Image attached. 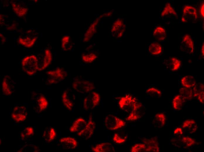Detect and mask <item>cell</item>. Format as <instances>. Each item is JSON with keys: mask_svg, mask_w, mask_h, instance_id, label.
Instances as JSON below:
<instances>
[{"mask_svg": "<svg viewBox=\"0 0 204 152\" xmlns=\"http://www.w3.org/2000/svg\"><path fill=\"white\" fill-rule=\"evenodd\" d=\"M118 104L121 109L129 113L140 111L143 106L142 103L135 96L130 94H126L120 97Z\"/></svg>", "mask_w": 204, "mask_h": 152, "instance_id": "cell-1", "label": "cell"}, {"mask_svg": "<svg viewBox=\"0 0 204 152\" xmlns=\"http://www.w3.org/2000/svg\"><path fill=\"white\" fill-rule=\"evenodd\" d=\"M22 70L30 76L34 75L38 71V60L36 56H27L22 60L21 63Z\"/></svg>", "mask_w": 204, "mask_h": 152, "instance_id": "cell-2", "label": "cell"}, {"mask_svg": "<svg viewBox=\"0 0 204 152\" xmlns=\"http://www.w3.org/2000/svg\"><path fill=\"white\" fill-rule=\"evenodd\" d=\"M28 114V110L26 106L18 104L14 105L10 113L11 119L16 123H22L25 120Z\"/></svg>", "mask_w": 204, "mask_h": 152, "instance_id": "cell-3", "label": "cell"}, {"mask_svg": "<svg viewBox=\"0 0 204 152\" xmlns=\"http://www.w3.org/2000/svg\"><path fill=\"white\" fill-rule=\"evenodd\" d=\"M125 125L124 121L113 114H108L104 120V126L110 130H116L124 127Z\"/></svg>", "mask_w": 204, "mask_h": 152, "instance_id": "cell-4", "label": "cell"}, {"mask_svg": "<svg viewBox=\"0 0 204 152\" xmlns=\"http://www.w3.org/2000/svg\"><path fill=\"white\" fill-rule=\"evenodd\" d=\"M33 109L38 113H42L47 108L48 102L46 97L40 93H35L33 95Z\"/></svg>", "mask_w": 204, "mask_h": 152, "instance_id": "cell-5", "label": "cell"}, {"mask_svg": "<svg viewBox=\"0 0 204 152\" xmlns=\"http://www.w3.org/2000/svg\"><path fill=\"white\" fill-rule=\"evenodd\" d=\"M48 78V84H55L63 80L67 76V73L64 69L58 68L55 70L48 71L46 72Z\"/></svg>", "mask_w": 204, "mask_h": 152, "instance_id": "cell-6", "label": "cell"}, {"mask_svg": "<svg viewBox=\"0 0 204 152\" xmlns=\"http://www.w3.org/2000/svg\"><path fill=\"white\" fill-rule=\"evenodd\" d=\"M38 60V71H42L46 68L50 64L52 59V54L48 49L36 56Z\"/></svg>", "mask_w": 204, "mask_h": 152, "instance_id": "cell-7", "label": "cell"}, {"mask_svg": "<svg viewBox=\"0 0 204 152\" xmlns=\"http://www.w3.org/2000/svg\"><path fill=\"white\" fill-rule=\"evenodd\" d=\"M100 100V94L96 91H91L84 99V108L86 110L93 109L99 104Z\"/></svg>", "mask_w": 204, "mask_h": 152, "instance_id": "cell-8", "label": "cell"}, {"mask_svg": "<svg viewBox=\"0 0 204 152\" xmlns=\"http://www.w3.org/2000/svg\"><path fill=\"white\" fill-rule=\"evenodd\" d=\"M72 87L77 91L83 93L90 92L95 88L93 82L84 80H75L72 84Z\"/></svg>", "mask_w": 204, "mask_h": 152, "instance_id": "cell-9", "label": "cell"}, {"mask_svg": "<svg viewBox=\"0 0 204 152\" xmlns=\"http://www.w3.org/2000/svg\"><path fill=\"white\" fill-rule=\"evenodd\" d=\"M62 103L69 110L73 108L76 100L74 93L70 89L65 90L62 95Z\"/></svg>", "mask_w": 204, "mask_h": 152, "instance_id": "cell-10", "label": "cell"}, {"mask_svg": "<svg viewBox=\"0 0 204 152\" xmlns=\"http://www.w3.org/2000/svg\"><path fill=\"white\" fill-rule=\"evenodd\" d=\"M15 84L11 78L6 75L2 79L1 89L3 94L6 96L11 95L14 92Z\"/></svg>", "mask_w": 204, "mask_h": 152, "instance_id": "cell-11", "label": "cell"}, {"mask_svg": "<svg viewBox=\"0 0 204 152\" xmlns=\"http://www.w3.org/2000/svg\"><path fill=\"white\" fill-rule=\"evenodd\" d=\"M96 127L95 122L90 116L88 122L85 127L80 132L77 133L78 136L85 138H89L92 135Z\"/></svg>", "mask_w": 204, "mask_h": 152, "instance_id": "cell-12", "label": "cell"}, {"mask_svg": "<svg viewBox=\"0 0 204 152\" xmlns=\"http://www.w3.org/2000/svg\"><path fill=\"white\" fill-rule=\"evenodd\" d=\"M194 44L191 36L185 35L181 40L180 48L181 51L187 53H193L194 50Z\"/></svg>", "mask_w": 204, "mask_h": 152, "instance_id": "cell-13", "label": "cell"}, {"mask_svg": "<svg viewBox=\"0 0 204 152\" xmlns=\"http://www.w3.org/2000/svg\"><path fill=\"white\" fill-rule=\"evenodd\" d=\"M37 39V37L30 31L29 32V34H26L19 36L18 42L23 46L27 48H30L34 45Z\"/></svg>", "mask_w": 204, "mask_h": 152, "instance_id": "cell-14", "label": "cell"}, {"mask_svg": "<svg viewBox=\"0 0 204 152\" xmlns=\"http://www.w3.org/2000/svg\"><path fill=\"white\" fill-rule=\"evenodd\" d=\"M164 64L166 70L171 71H175L180 68L181 62L176 58L171 57L164 60Z\"/></svg>", "mask_w": 204, "mask_h": 152, "instance_id": "cell-15", "label": "cell"}, {"mask_svg": "<svg viewBox=\"0 0 204 152\" xmlns=\"http://www.w3.org/2000/svg\"><path fill=\"white\" fill-rule=\"evenodd\" d=\"M125 27L123 20L118 18L113 24L111 32L117 37L120 38L123 36Z\"/></svg>", "mask_w": 204, "mask_h": 152, "instance_id": "cell-16", "label": "cell"}, {"mask_svg": "<svg viewBox=\"0 0 204 152\" xmlns=\"http://www.w3.org/2000/svg\"><path fill=\"white\" fill-rule=\"evenodd\" d=\"M183 16L186 22L187 20H195L198 18L197 10L194 7L188 5L184 6L183 10Z\"/></svg>", "mask_w": 204, "mask_h": 152, "instance_id": "cell-17", "label": "cell"}, {"mask_svg": "<svg viewBox=\"0 0 204 152\" xmlns=\"http://www.w3.org/2000/svg\"><path fill=\"white\" fill-rule=\"evenodd\" d=\"M59 142L63 148L67 149H74L77 146L78 144L77 141L75 139L69 137L61 138L59 140Z\"/></svg>", "mask_w": 204, "mask_h": 152, "instance_id": "cell-18", "label": "cell"}, {"mask_svg": "<svg viewBox=\"0 0 204 152\" xmlns=\"http://www.w3.org/2000/svg\"><path fill=\"white\" fill-rule=\"evenodd\" d=\"M92 150L95 152H114L115 148L110 143L103 142L96 144L92 148Z\"/></svg>", "mask_w": 204, "mask_h": 152, "instance_id": "cell-19", "label": "cell"}, {"mask_svg": "<svg viewBox=\"0 0 204 152\" xmlns=\"http://www.w3.org/2000/svg\"><path fill=\"white\" fill-rule=\"evenodd\" d=\"M193 97L196 98L201 103H204V84L199 83L195 84L192 89Z\"/></svg>", "mask_w": 204, "mask_h": 152, "instance_id": "cell-20", "label": "cell"}, {"mask_svg": "<svg viewBox=\"0 0 204 152\" xmlns=\"http://www.w3.org/2000/svg\"><path fill=\"white\" fill-rule=\"evenodd\" d=\"M86 124V120L81 118L76 119L73 122L69 128L71 132H79L85 126Z\"/></svg>", "mask_w": 204, "mask_h": 152, "instance_id": "cell-21", "label": "cell"}, {"mask_svg": "<svg viewBox=\"0 0 204 152\" xmlns=\"http://www.w3.org/2000/svg\"><path fill=\"white\" fill-rule=\"evenodd\" d=\"M57 133L55 129L52 127H46L44 130L42 137L45 141L49 143L53 141L56 137Z\"/></svg>", "mask_w": 204, "mask_h": 152, "instance_id": "cell-22", "label": "cell"}, {"mask_svg": "<svg viewBox=\"0 0 204 152\" xmlns=\"http://www.w3.org/2000/svg\"><path fill=\"white\" fill-rule=\"evenodd\" d=\"M146 146V152L159 151V147L158 141L152 138L146 139L144 142Z\"/></svg>", "mask_w": 204, "mask_h": 152, "instance_id": "cell-23", "label": "cell"}, {"mask_svg": "<svg viewBox=\"0 0 204 152\" xmlns=\"http://www.w3.org/2000/svg\"><path fill=\"white\" fill-rule=\"evenodd\" d=\"M166 121L165 115L162 113H159L155 115L152 121V123L155 127L161 128L164 126Z\"/></svg>", "mask_w": 204, "mask_h": 152, "instance_id": "cell-24", "label": "cell"}, {"mask_svg": "<svg viewBox=\"0 0 204 152\" xmlns=\"http://www.w3.org/2000/svg\"><path fill=\"white\" fill-rule=\"evenodd\" d=\"M148 51L151 55L154 56H158L162 53L163 48L159 43L157 42H153L149 45Z\"/></svg>", "mask_w": 204, "mask_h": 152, "instance_id": "cell-25", "label": "cell"}, {"mask_svg": "<svg viewBox=\"0 0 204 152\" xmlns=\"http://www.w3.org/2000/svg\"><path fill=\"white\" fill-rule=\"evenodd\" d=\"M183 129L190 133L195 132L198 129L196 122L193 120L187 119L184 121L182 124Z\"/></svg>", "mask_w": 204, "mask_h": 152, "instance_id": "cell-26", "label": "cell"}, {"mask_svg": "<svg viewBox=\"0 0 204 152\" xmlns=\"http://www.w3.org/2000/svg\"><path fill=\"white\" fill-rule=\"evenodd\" d=\"M11 5L14 12L18 16H23L27 13L28 8L24 5L16 2H13Z\"/></svg>", "mask_w": 204, "mask_h": 152, "instance_id": "cell-27", "label": "cell"}, {"mask_svg": "<svg viewBox=\"0 0 204 152\" xmlns=\"http://www.w3.org/2000/svg\"><path fill=\"white\" fill-rule=\"evenodd\" d=\"M180 83L184 87L191 88L196 84V80L192 76L186 75L181 79Z\"/></svg>", "mask_w": 204, "mask_h": 152, "instance_id": "cell-28", "label": "cell"}, {"mask_svg": "<svg viewBox=\"0 0 204 152\" xmlns=\"http://www.w3.org/2000/svg\"><path fill=\"white\" fill-rule=\"evenodd\" d=\"M153 34L154 37L159 41L164 40L166 37V33L165 29L160 26H157L155 28Z\"/></svg>", "mask_w": 204, "mask_h": 152, "instance_id": "cell-29", "label": "cell"}, {"mask_svg": "<svg viewBox=\"0 0 204 152\" xmlns=\"http://www.w3.org/2000/svg\"><path fill=\"white\" fill-rule=\"evenodd\" d=\"M185 101V100L180 94L176 95L174 97L172 101L174 108L176 110L181 109L183 107Z\"/></svg>", "mask_w": 204, "mask_h": 152, "instance_id": "cell-30", "label": "cell"}, {"mask_svg": "<svg viewBox=\"0 0 204 152\" xmlns=\"http://www.w3.org/2000/svg\"><path fill=\"white\" fill-rule=\"evenodd\" d=\"M179 93L185 100H190L193 98V90L191 88H181L179 89Z\"/></svg>", "mask_w": 204, "mask_h": 152, "instance_id": "cell-31", "label": "cell"}, {"mask_svg": "<svg viewBox=\"0 0 204 152\" xmlns=\"http://www.w3.org/2000/svg\"><path fill=\"white\" fill-rule=\"evenodd\" d=\"M34 129L32 127L24 128L21 132L20 137L22 140H25L30 138L34 134Z\"/></svg>", "mask_w": 204, "mask_h": 152, "instance_id": "cell-32", "label": "cell"}, {"mask_svg": "<svg viewBox=\"0 0 204 152\" xmlns=\"http://www.w3.org/2000/svg\"><path fill=\"white\" fill-rule=\"evenodd\" d=\"M147 95L154 98H159L162 95L161 91L158 88L154 87H150L146 90Z\"/></svg>", "mask_w": 204, "mask_h": 152, "instance_id": "cell-33", "label": "cell"}, {"mask_svg": "<svg viewBox=\"0 0 204 152\" xmlns=\"http://www.w3.org/2000/svg\"><path fill=\"white\" fill-rule=\"evenodd\" d=\"M62 48L65 51H70L72 48V43L69 36H64L62 40Z\"/></svg>", "mask_w": 204, "mask_h": 152, "instance_id": "cell-34", "label": "cell"}, {"mask_svg": "<svg viewBox=\"0 0 204 152\" xmlns=\"http://www.w3.org/2000/svg\"><path fill=\"white\" fill-rule=\"evenodd\" d=\"M98 57L97 54L94 52L84 53L82 54L81 59L86 63H91Z\"/></svg>", "mask_w": 204, "mask_h": 152, "instance_id": "cell-35", "label": "cell"}, {"mask_svg": "<svg viewBox=\"0 0 204 152\" xmlns=\"http://www.w3.org/2000/svg\"><path fill=\"white\" fill-rule=\"evenodd\" d=\"M176 14L175 10L169 3L166 4L162 11L161 16L162 17L171 16Z\"/></svg>", "mask_w": 204, "mask_h": 152, "instance_id": "cell-36", "label": "cell"}, {"mask_svg": "<svg viewBox=\"0 0 204 152\" xmlns=\"http://www.w3.org/2000/svg\"><path fill=\"white\" fill-rule=\"evenodd\" d=\"M113 140L117 144H122L125 143L127 139L125 136H123L118 133H115L113 137Z\"/></svg>", "mask_w": 204, "mask_h": 152, "instance_id": "cell-37", "label": "cell"}, {"mask_svg": "<svg viewBox=\"0 0 204 152\" xmlns=\"http://www.w3.org/2000/svg\"><path fill=\"white\" fill-rule=\"evenodd\" d=\"M140 111H132L130 112L126 118V120L129 121H133L138 120L141 117V113Z\"/></svg>", "mask_w": 204, "mask_h": 152, "instance_id": "cell-38", "label": "cell"}, {"mask_svg": "<svg viewBox=\"0 0 204 152\" xmlns=\"http://www.w3.org/2000/svg\"><path fill=\"white\" fill-rule=\"evenodd\" d=\"M146 146L144 144L138 143L134 144L131 147V152H146Z\"/></svg>", "mask_w": 204, "mask_h": 152, "instance_id": "cell-39", "label": "cell"}, {"mask_svg": "<svg viewBox=\"0 0 204 152\" xmlns=\"http://www.w3.org/2000/svg\"><path fill=\"white\" fill-rule=\"evenodd\" d=\"M182 142L184 146L187 147L192 146L195 143V141L194 139L187 136L182 137Z\"/></svg>", "mask_w": 204, "mask_h": 152, "instance_id": "cell-40", "label": "cell"}, {"mask_svg": "<svg viewBox=\"0 0 204 152\" xmlns=\"http://www.w3.org/2000/svg\"><path fill=\"white\" fill-rule=\"evenodd\" d=\"M182 129L180 127L176 128L174 131V134L175 135L179 134L182 135L183 134Z\"/></svg>", "mask_w": 204, "mask_h": 152, "instance_id": "cell-41", "label": "cell"}, {"mask_svg": "<svg viewBox=\"0 0 204 152\" xmlns=\"http://www.w3.org/2000/svg\"><path fill=\"white\" fill-rule=\"evenodd\" d=\"M200 13L202 18H204V3H203L201 4L200 8Z\"/></svg>", "mask_w": 204, "mask_h": 152, "instance_id": "cell-42", "label": "cell"}, {"mask_svg": "<svg viewBox=\"0 0 204 152\" xmlns=\"http://www.w3.org/2000/svg\"><path fill=\"white\" fill-rule=\"evenodd\" d=\"M204 44H203L201 49V55L202 56V57H204Z\"/></svg>", "mask_w": 204, "mask_h": 152, "instance_id": "cell-43", "label": "cell"}]
</instances>
